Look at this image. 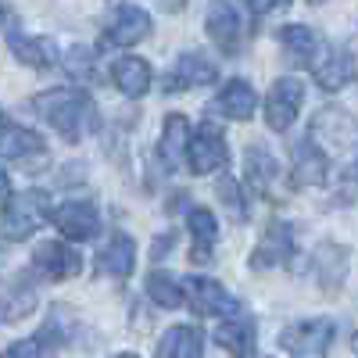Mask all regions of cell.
Listing matches in <instances>:
<instances>
[{"mask_svg":"<svg viewBox=\"0 0 358 358\" xmlns=\"http://www.w3.org/2000/svg\"><path fill=\"white\" fill-rule=\"evenodd\" d=\"M33 111L43 118V122L62 133L69 143H79L86 133H94L101 126V115H97V104L90 101L86 90L79 86H54V90H43L33 101Z\"/></svg>","mask_w":358,"mask_h":358,"instance_id":"6da1fadb","label":"cell"},{"mask_svg":"<svg viewBox=\"0 0 358 358\" xmlns=\"http://www.w3.org/2000/svg\"><path fill=\"white\" fill-rule=\"evenodd\" d=\"M43 219H50V197L43 190H22L0 204V236L4 241H29Z\"/></svg>","mask_w":358,"mask_h":358,"instance_id":"7a4b0ae2","label":"cell"},{"mask_svg":"<svg viewBox=\"0 0 358 358\" xmlns=\"http://www.w3.org/2000/svg\"><path fill=\"white\" fill-rule=\"evenodd\" d=\"M308 140L326 158L344 155V151H358V122L344 108H322V111H315L312 126H308Z\"/></svg>","mask_w":358,"mask_h":358,"instance_id":"3957f363","label":"cell"},{"mask_svg":"<svg viewBox=\"0 0 358 358\" xmlns=\"http://www.w3.org/2000/svg\"><path fill=\"white\" fill-rule=\"evenodd\" d=\"M334 334H337L334 319H326V315L305 319V322L287 326L283 337H280V348H283L290 358H330Z\"/></svg>","mask_w":358,"mask_h":358,"instance_id":"277c9868","label":"cell"},{"mask_svg":"<svg viewBox=\"0 0 358 358\" xmlns=\"http://www.w3.org/2000/svg\"><path fill=\"white\" fill-rule=\"evenodd\" d=\"M183 297H187V305L197 315H208V319H233V315H241V301H236V297L219 280L190 276V280H183Z\"/></svg>","mask_w":358,"mask_h":358,"instance_id":"5b68a950","label":"cell"},{"mask_svg":"<svg viewBox=\"0 0 358 358\" xmlns=\"http://www.w3.org/2000/svg\"><path fill=\"white\" fill-rule=\"evenodd\" d=\"M248 8L244 4H212L208 8V36L219 47V54L236 57L248 40Z\"/></svg>","mask_w":358,"mask_h":358,"instance_id":"8992f818","label":"cell"},{"mask_svg":"<svg viewBox=\"0 0 358 358\" xmlns=\"http://www.w3.org/2000/svg\"><path fill=\"white\" fill-rule=\"evenodd\" d=\"M229 162V147H226V136L222 129L208 118V122H201L190 136V147H187V169L194 176H208V172H219L226 169Z\"/></svg>","mask_w":358,"mask_h":358,"instance_id":"52a82bcc","label":"cell"},{"mask_svg":"<svg viewBox=\"0 0 358 358\" xmlns=\"http://www.w3.org/2000/svg\"><path fill=\"white\" fill-rule=\"evenodd\" d=\"M0 158L25 165V172H40V165L47 162V143H43L40 133L4 118V122H0Z\"/></svg>","mask_w":358,"mask_h":358,"instance_id":"ba28073f","label":"cell"},{"mask_svg":"<svg viewBox=\"0 0 358 358\" xmlns=\"http://www.w3.org/2000/svg\"><path fill=\"white\" fill-rule=\"evenodd\" d=\"M147 33H151V15H147V8H140V4H115L111 18L101 29V47L104 50H111V47H133Z\"/></svg>","mask_w":358,"mask_h":358,"instance_id":"9c48e42d","label":"cell"},{"mask_svg":"<svg viewBox=\"0 0 358 358\" xmlns=\"http://www.w3.org/2000/svg\"><path fill=\"white\" fill-rule=\"evenodd\" d=\"M301 104H305V83L290 79V76L276 79L265 97V126L273 133H287L294 126L297 111H301Z\"/></svg>","mask_w":358,"mask_h":358,"instance_id":"30bf717a","label":"cell"},{"mask_svg":"<svg viewBox=\"0 0 358 358\" xmlns=\"http://www.w3.org/2000/svg\"><path fill=\"white\" fill-rule=\"evenodd\" d=\"M50 222L72 244L94 241V236L101 233V212H97L94 201H65V204H57V208H50Z\"/></svg>","mask_w":358,"mask_h":358,"instance_id":"8fae6325","label":"cell"},{"mask_svg":"<svg viewBox=\"0 0 358 358\" xmlns=\"http://www.w3.org/2000/svg\"><path fill=\"white\" fill-rule=\"evenodd\" d=\"M219 79V65L208 57L204 50H187L176 57L172 72L162 79V90L165 94H183V90H194V86H204V83H215Z\"/></svg>","mask_w":358,"mask_h":358,"instance_id":"7c38bea8","label":"cell"},{"mask_svg":"<svg viewBox=\"0 0 358 358\" xmlns=\"http://www.w3.org/2000/svg\"><path fill=\"white\" fill-rule=\"evenodd\" d=\"M36 305H40V290L25 273H15V276L0 280V326L29 319L36 312Z\"/></svg>","mask_w":358,"mask_h":358,"instance_id":"4fadbf2b","label":"cell"},{"mask_svg":"<svg viewBox=\"0 0 358 358\" xmlns=\"http://www.w3.org/2000/svg\"><path fill=\"white\" fill-rule=\"evenodd\" d=\"M297 255V241H294V226L290 222H268L265 233L258 236V244L251 251V268H276V265H290Z\"/></svg>","mask_w":358,"mask_h":358,"instance_id":"5bb4252c","label":"cell"},{"mask_svg":"<svg viewBox=\"0 0 358 358\" xmlns=\"http://www.w3.org/2000/svg\"><path fill=\"white\" fill-rule=\"evenodd\" d=\"M33 273L50 280V283H62V280H72L83 273V258L65 241H43L33 251Z\"/></svg>","mask_w":358,"mask_h":358,"instance_id":"9a60e30c","label":"cell"},{"mask_svg":"<svg viewBox=\"0 0 358 358\" xmlns=\"http://www.w3.org/2000/svg\"><path fill=\"white\" fill-rule=\"evenodd\" d=\"M348 268H351V251L344 244H334V241L319 244L312 251V262H308V273L315 276V283L322 290H341L348 280Z\"/></svg>","mask_w":358,"mask_h":358,"instance_id":"2e32d148","label":"cell"},{"mask_svg":"<svg viewBox=\"0 0 358 358\" xmlns=\"http://www.w3.org/2000/svg\"><path fill=\"white\" fill-rule=\"evenodd\" d=\"M280 47H283L287 62L294 69H312L319 62V54L326 50V43L319 40V33L312 25H283L280 29Z\"/></svg>","mask_w":358,"mask_h":358,"instance_id":"e0dca14e","label":"cell"},{"mask_svg":"<svg viewBox=\"0 0 358 358\" xmlns=\"http://www.w3.org/2000/svg\"><path fill=\"white\" fill-rule=\"evenodd\" d=\"M312 76L322 90H344L348 83H355L358 76V65L355 57L348 54V47H326L319 54V62L312 65Z\"/></svg>","mask_w":358,"mask_h":358,"instance_id":"ac0fdd59","label":"cell"},{"mask_svg":"<svg viewBox=\"0 0 358 358\" xmlns=\"http://www.w3.org/2000/svg\"><path fill=\"white\" fill-rule=\"evenodd\" d=\"M290 155H294V183L297 187H326L330 183V158L312 140H297Z\"/></svg>","mask_w":358,"mask_h":358,"instance_id":"d6986e66","label":"cell"},{"mask_svg":"<svg viewBox=\"0 0 358 358\" xmlns=\"http://www.w3.org/2000/svg\"><path fill=\"white\" fill-rule=\"evenodd\" d=\"M133 268H136V244H133V236L111 233L108 244L97 255V273L115 276V280H126V276H133Z\"/></svg>","mask_w":358,"mask_h":358,"instance_id":"ffe728a7","label":"cell"},{"mask_svg":"<svg viewBox=\"0 0 358 358\" xmlns=\"http://www.w3.org/2000/svg\"><path fill=\"white\" fill-rule=\"evenodd\" d=\"M8 47H11V54L18 57L22 65H29V69H50V65H57V47H54V40H47V36H29V33H22V29H8Z\"/></svg>","mask_w":358,"mask_h":358,"instance_id":"44dd1931","label":"cell"},{"mask_svg":"<svg viewBox=\"0 0 358 358\" xmlns=\"http://www.w3.org/2000/svg\"><path fill=\"white\" fill-rule=\"evenodd\" d=\"M201 355H204V334L190 322L169 326L155 348V358H201Z\"/></svg>","mask_w":358,"mask_h":358,"instance_id":"7402d4cb","label":"cell"},{"mask_svg":"<svg viewBox=\"0 0 358 358\" xmlns=\"http://www.w3.org/2000/svg\"><path fill=\"white\" fill-rule=\"evenodd\" d=\"M215 341H219V348H226L233 358H262V355H258V344H255V319H248V315L226 319L219 330H215Z\"/></svg>","mask_w":358,"mask_h":358,"instance_id":"603a6c76","label":"cell"},{"mask_svg":"<svg viewBox=\"0 0 358 358\" xmlns=\"http://www.w3.org/2000/svg\"><path fill=\"white\" fill-rule=\"evenodd\" d=\"M255 86L248 79H229L222 90H219V97L212 101V108L226 118H233V122H248V118L255 115Z\"/></svg>","mask_w":358,"mask_h":358,"instance_id":"cb8c5ba5","label":"cell"},{"mask_svg":"<svg viewBox=\"0 0 358 358\" xmlns=\"http://www.w3.org/2000/svg\"><path fill=\"white\" fill-rule=\"evenodd\" d=\"M190 122L183 115H169L165 118V129H162V143H158V155L165 162V169H183L187 165V147H190Z\"/></svg>","mask_w":358,"mask_h":358,"instance_id":"d4e9b609","label":"cell"},{"mask_svg":"<svg viewBox=\"0 0 358 358\" xmlns=\"http://www.w3.org/2000/svg\"><path fill=\"white\" fill-rule=\"evenodd\" d=\"M111 83L118 86V94H126V97H143L147 90H151V65L143 62V57L136 54H126V57H118V62L111 65Z\"/></svg>","mask_w":358,"mask_h":358,"instance_id":"484cf974","label":"cell"},{"mask_svg":"<svg viewBox=\"0 0 358 358\" xmlns=\"http://www.w3.org/2000/svg\"><path fill=\"white\" fill-rule=\"evenodd\" d=\"M187 226H190V262L197 265H208L212 262V248L219 241V222L208 208H194L187 215Z\"/></svg>","mask_w":358,"mask_h":358,"instance_id":"4316f807","label":"cell"},{"mask_svg":"<svg viewBox=\"0 0 358 358\" xmlns=\"http://www.w3.org/2000/svg\"><path fill=\"white\" fill-rule=\"evenodd\" d=\"M244 169H248V187L255 194H268L276 187V179H280V165H276V158L268 155L265 147H251Z\"/></svg>","mask_w":358,"mask_h":358,"instance_id":"83f0119b","label":"cell"},{"mask_svg":"<svg viewBox=\"0 0 358 358\" xmlns=\"http://www.w3.org/2000/svg\"><path fill=\"white\" fill-rule=\"evenodd\" d=\"M147 294H151V301L158 308H179L187 301V297H183V283H179L172 273H165V268H155V273L147 276Z\"/></svg>","mask_w":358,"mask_h":358,"instance_id":"f1b7e54d","label":"cell"},{"mask_svg":"<svg viewBox=\"0 0 358 358\" xmlns=\"http://www.w3.org/2000/svg\"><path fill=\"white\" fill-rule=\"evenodd\" d=\"M97 54L90 50V47H72V50H65V57H62V65H65V72H69V79H76V83H90L97 76Z\"/></svg>","mask_w":358,"mask_h":358,"instance_id":"f546056e","label":"cell"},{"mask_svg":"<svg viewBox=\"0 0 358 358\" xmlns=\"http://www.w3.org/2000/svg\"><path fill=\"white\" fill-rule=\"evenodd\" d=\"M337 201L341 204H355L358 201V155L337 172Z\"/></svg>","mask_w":358,"mask_h":358,"instance_id":"4dcf8cb0","label":"cell"},{"mask_svg":"<svg viewBox=\"0 0 358 358\" xmlns=\"http://www.w3.org/2000/svg\"><path fill=\"white\" fill-rule=\"evenodd\" d=\"M47 355V344L40 337H25V341H15L0 351V358H43Z\"/></svg>","mask_w":358,"mask_h":358,"instance_id":"1f68e13d","label":"cell"},{"mask_svg":"<svg viewBox=\"0 0 358 358\" xmlns=\"http://www.w3.org/2000/svg\"><path fill=\"white\" fill-rule=\"evenodd\" d=\"M219 197H222V204L229 208L233 215H244V201H241V187L233 183V179H219Z\"/></svg>","mask_w":358,"mask_h":358,"instance_id":"d6a6232c","label":"cell"},{"mask_svg":"<svg viewBox=\"0 0 358 358\" xmlns=\"http://www.w3.org/2000/svg\"><path fill=\"white\" fill-rule=\"evenodd\" d=\"M172 244H176V233H165V236H158V241H155V258L162 262V258L172 251Z\"/></svg>","mask_w":358,"mask_h":358,"instance_id":"836d02e7","label":"cell"},{"mask_svg":"<svg viewBox=\"0 0 358 358\" xmlns=\"http://www.w3.org/2000/svg\"><path fill=\"white\" fill-rule=\"evenodd\" d=\"M8 197H11V176H8V169H0V204Z\"/></svg>","mask_w":358,"mask_h":358,"instance_id":"e575fe53","label":"cell"},{"mask_svg":"<svg viewBox=\"0 0 358 358\" xmlns=\"http://www.w3.org/2000/svg\"><path fill=\"white\" fill-rule=\"evenodd\" d=\"M115 358H136V355H133V351H126V355H115Z\"/></svg>","mask_w":358,"mask_h":358,"instance_id":"d590c367","label":"cell"},{"mask_svg":"<svg viewBox=\"0 0 358 358\" xmlns=\"http://www.w3.org/2000/svg\"><path fill=\"white\" fill-rule=\"evenodd\" d=\"M4 118H8V115H4V108H0V122H4Z\"/></svg>","mask_w":358,"mask_h":358,"instance_id":"8d00e7d4","label":"cell"},{"mask_svg":"<svg viewBox=\"0 0 358 358\" xmlns=\"http://www.w3.org/2000/svg\"><path fill=\"white\" fill-rule=\"evenodd\" d=\"M4 15H8V8H0V18H4Z\"/></svg>","mask_w":358,"mask_h":358,"instance_id":"74e56055","label":"cell"},{"mask_svg":"<svg viewBox=\"0 0 358 358\" xmlns=\"http://www.w3.org/2000/svg\"><path fill=\"white\" fill-rule=\"evenodd\" d=\"M0 258H4V244H0Z\"/></svg>","mask_w":358,"mask_h":358,"instance_id":"f35d334b","label":"cell"}]
</instances>
